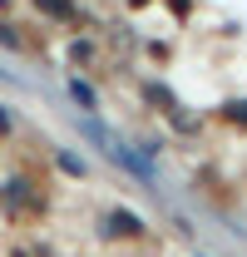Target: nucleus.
Returning <instances> with one entry per match:
<instances>
[{"label":"nucleus","mask_w":247,"mask_h":257,"mask_svg":"<svg viewBox=\"0 0 247 257\" xmlns=\"http://www.w3.org/2000/svg\"><path fill=\"white\" fill-rule=\"evenodd\" d=\"M35 10H45V15H55V20H69V15H74V0H35Z\"/></svg>","instance_id":"7ed1b4c3"},{"label":"nucleus","mask_w":247,"mask_h":257,"mask_svg":"<svg viewBox=\"0 0 247 257\" xmlns=\"http://www.w3.org/2000/svg\"><path fill=\"white\" fill-rule=\"evenodd\" d=\"M60 168H64V173H84V163L74 159V154H60Z\"/></svg>","instance_id":"39448f33"},{"label":"nucleus","mask_w":247,"mask_h":257,"mask_svg":"<svg viewBox=\"0 0 247 257\" xmlns=\"http://www.w3.org/2000/svg\"><path fill=\"white\" fill-rule=\"evenodd\" d=\"M69 99H74V104H84V109H94V94H89V84H84V79H74V84H69Z\"/></svg>","instance_id":"20e7f679"},{"label":"nucleus","mask_w":247,"mask_h":257,"mask_svg":"<svg viewBox=\"0 0 247 257\" xmlns=\"http://www.w3.org/2000/svg\"><path fill=\"white\" fill-rule=\"evenodd\" d=\"M89 134H94V139H99V144H104V149H109L119 163H129V173H139V178H149V173H154V168H149V159H144V154H134L129 144H114V139H104L99 128H89Z\"/></svg>","instance_id":"f257e3e1"},{"label":"nucleus","mask_w":247,"mask_h":257,"mask_svg":"<svg viewBox=\"0 0 247 257\" xmlns=\"http://www.w3.org/2000/svg\"><path fill=\"white\" fill-rule=\"evenodd\" d=\"M109 232H124V237H139L144 223L139 218H129V213H109Z\"/></svg>","instance_id":"f03ea898"},{"label":"nucleus","mask_w":247,"mask_h":257,"mask_svg":"<svg viewBox=\"0 0 247 257\" xmlns=\"http://www.w3.org/2000/svg\"><path fill=\"white\" fill-rule=\"evenodd\" d=\"M5 10H10V0H0V15H5Z\"/></svg>","instance_id":"6e6552de"},{"label":"nucleus","mask_w":247,"mask_h":257,"mask_svg":"<svg viewBox=\"0 0 247 257\" xmlns=\"http://www.w3.org/2000/svg\"><path fill=\"white\" fill-rule=\"evenodd\" d=\"M0 134H10V114L5 109H0Z\"/></svg>","instance_id":"0eeeda50"},{"label":"nucleus","mask_w":247,"mask_h":257,"mask_svg":"<svg viewBox=\"0 0 247 257\" xmlns=\"http://www.w3.org/2000/svg\"><path fill=\"white\" fill-rule=\"evenodd\" d=\"M227 119L232 124H247V104H227Z\"/></svg>","instance_id":"423d86ee"}]
</instances>
